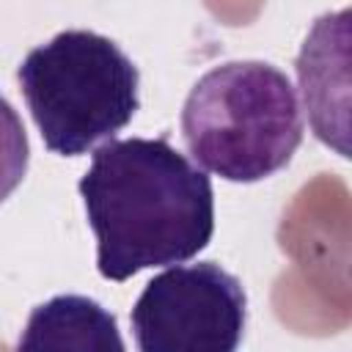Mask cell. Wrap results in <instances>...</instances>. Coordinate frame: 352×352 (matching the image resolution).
Masks as SVG:
<instances>
[{"instance_id": "obj_5", "label": "cell", "mask_w": 352, "mask_h": 352, "mask_svg": "<svg viewBox=\"0 0 352 352\" xmlns=\"http://www.w3.org/2000/svg\"><path fill=\"white\" fill-rule=\"evenodd\" d=\"M16 352H126L116 316L85 294H55L36 305Z\"/></svg>"}, {"instance_id": "obj_1", "label": "cell", "mask_w": 352, "mask_h": 352, "mask_svg": "<svg viewBox=\"0 0 352 352\" xmlns=\"http://www.w3.org/2000/svg\"><path fill=\"white\" fill-rule=\"evenodd\" d=\"M77 190L96 236V267L107 280L184 264L214 234L212 182L168 138L102 143Z\"/></svg>"}, {"instance_id": "obj_7", "label": "cell", "mask_w": 352, "mask_h": 352, "mask_svg": "<svg viewBox=\"0 0 352 352\" xmlns=\"http://www.w3.org/2000/svg\"><path fill=\"white\" fill-rule=\"evenodd\" d=\"M30 162V143L14 104L0 94V204L22 184Z\"/></svg>"}, {"instance_id": "obj_4", "label": "cell", "mask_w": 352, "mask_h": 352, "mask_svg": "<svg viewBox=\"0 0 352 352\" xmlns=\"http://www.w3.org/2000/svg\"><path fill=\"white\" fill-rule=\"evenodd\" d=\"M129 319L138 352H236L248 297L214 261L176 264L146 283Z\"/></svg>"}, {"instance_id": "obj_2", "label": "cell", "mask_w": 352, "mask_h": 352, "mask_svg": "<svg viewBox=\"0 0 352 352\" xmlns=\"http://www.w3.org/2000/svg\"><path fill=\"white\" fill-rule=\"evenodd\" d=\"M302 129L292 80L264 60L209 69L182 107V135L201 170L242 184L286 168L302 143Z\"/></svg>"}, {"instance_id": "obj_6", "label": "cell", "mask_w": 352, "mask_h": 352, "mask_svg": "<svg viewBox=\"0 0 352 352\" xmlns=\"http://www.w3.org/2000/svg\"><path fill=\"white\" fill-rule=\"evenodd\" d=\"M349 8L338 14H324L316 19L308 33L300 55H297V80L302 91V102L311 118L316 138L333 146L341 157H346V118L336 110L330 99L333 85V63L349 52Z\"/></svg>"}, {"instance_id": "obj_3", "label": "cell", "mask_w": 352, "mask_h": 352, "mask_svg": "<svg viewBox=\"0 0 352 352\" xmlns=\"http://www.w3.org/2000/svg\"><path fill=\"white\" fill-rule=\"evenodd\" d=\"M16 77L44 146L60 157L113 140L140 107L138 66L94 30H60L33 47Z\"/></svg>"}]
</instances>
